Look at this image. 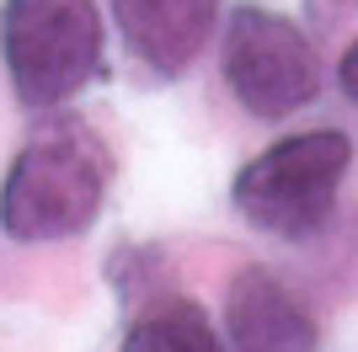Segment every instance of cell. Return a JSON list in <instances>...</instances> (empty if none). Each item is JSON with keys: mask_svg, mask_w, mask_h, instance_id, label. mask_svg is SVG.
<instances>
[{"mask_svg": "<svg viewBox=\"0 0 358 352\" xmlns=\"http://www.w3.org/2000/svg\"><path fill=\"white\" fill-rule=\"evenodd\" d=\"M107 176L113 161L86 123H54L32 133L0 187V230L27 246L91 230L107 198Z\"/></svg>", "mask_w": 358, "mask_h": 352, "instance_id": "cell-1", "label": "cell"}, {"mask_svg": "<svg viewBox=\"0 0 358 352\" xmlns=\"http://www.w3.org/2000/svg\"><path fill=\"white\" fill-rule=\"evenodd\" d=\"M353 166V145L337 129H310L294 139L268 145L246 171L236 176V214L252 230L278 235V240H310L315 230H327L337 192Z\"/></svg>", "mask_w": 358, "mask_h": 352, "instance_id": "cell-2", "label": "cell"}, {"mask_svg": "<svg viewBox=\"0 0 358 352\" xmlns=\"http://www.w3.org/2000/svg\"><path fill=\"white\" fill-rule=\"evenodd\" d=\"M0 54L27 107H59L102 75V16L91 0H6Z\"/></svg>", "mask_w": 358, "mask_h": 352, "instance_id": "cell-3", "label": "cell"}, {"mask_svg": "<svg viewBox=\"0 0 358 352\" xmlns=\"http://www.w3.org/2000/svg\"><path fill=\"white\" fill-rule=\"evenodd\" d=\"M224 80L252 117H289L315 102L321 59L289 16L241 6L224 27Z\"/></svg>", "mask_w": 358, "mask_h": 352, "instance_id": "cell-4", "label": "cell"}, {"mask_svg": "<svg viewBox=\"0 0 358 352\" xmlns=\"http://www.w3.org/2000/svg\"><path fill=\"white\" fill-rule=\"evenodd\" d=\"M224 331L236 352H315L321 325L294 288L268 267H241L224 293Z\"/></svg>", "mask_w": 358, "mask_h": 352, "instance_id": "cell-5", "label": "cell"}, {"mask_svg": "<svg viewBox=\"0 0 358 352\" xmlns=\"http://www.w3.org/2000/svg\"><path fill=\"white\" fill-rule=\"evenodd\" d=\"M123 43L155 75H182L209 48L220 0H113Z\"/></svg>", "mask_w": 358, "mask_h": 352, "instance_id": "cell-6", "label": "cell"}, {"mask_svg": "<svg viewBox=\"0 0 358 352\" xmlns=\"http://www.w3.org/2000/svg\"><path fill=\"white\" fill-rule=\"evenodd\" d=\"M118 352H224V342L193 299L171 293V299H155L150 309H139Z\"/></svg>", "mask_w": 358, "mask_h": 352, "instance_id": "cell-7", "label": "cell"}, {"mask_svg": "<svg viewBox=\"0 0 358 352\" xmlns=\"http://www.w3.org/2000/svg\"><path fill=\"white\" fill-rule=\"evenodd\" d=\"M337 86H343V96L358 107V43H348L343 64H337Z\"/></svg>", "mask_w": 358, "mask_h": 352, "instance_id": "cell-8", "label": "cell"}]
</instances>
